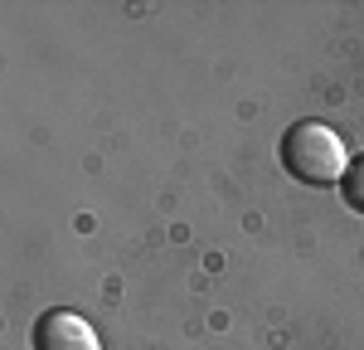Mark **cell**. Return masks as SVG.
Masks as SVG:
<instances>
[{"mask_svg": "<svg viewBox=\"0 0 364 350\" xmlns=\"http://www.w3.org/2000/svg\"><path fill=\"white\" fill-rule=\"evenodd\" d=\"M340 185H345V204H350L355 214H364V156L350 166V175H345Z\"/></svg>", "mask_w": 364, "mask_h": 350, "instance_id": "3957f363", "label": "cell"}, {"mask_svg": "<svg viewBox=\"0 0 364 350\" xmlns=\"http://www.w3.org/2000/svg\"><path fill=\"white\" fill-rule=\"evenodd\" d=\"M282 166L306 185H331L350 175V151L340 142V132H331L326 122H296L282 137Z\"/></svg>", "mask_w": 364, "mask_h": 350, "instance_id": "6da1fadb", "label": "cell"}, {"mask_svg": "<svg viewBox=\"0 0 364 350\" xmlns=\"http://www.w3.org/2000/svg\"><path fill=\"white\" fill-rule=\"evenodd\" d=\"M34 350H102V341L78 312H44L34 326Z\"/></svg>", "mask_w": 364, "mask_h": 350, "instance_id": "7a4b0ae2", "label": "cell"}]
</instances>
